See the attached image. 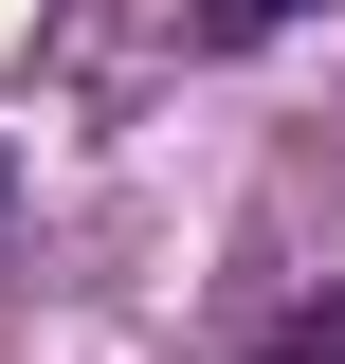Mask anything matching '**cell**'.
<instances>
[{"label": "cell", "instance_id": "cell-1", "mask_svg": "<svg viewBox=\"0 0 345 364\" xmlns=\"http://www.w3.org/2000/svg\"><path fill=\"white\" fill-rule=\"evenodd\" d=\"M291 18H327V0H200V37H291Z\"/></svg>", "mask_w": 345, "mask_h": 364}, {"label": "cell", "instance_id": "cell-2", "mask_svg": "<svg viewBox=\"0 0 345 364\" xmlns=\"http://www.w3.org/2000/svg\"><path fill=\"white\" fill-rule=\"evenodd\" d=\"M273 364H345V291H327V310H291V328H273Z\"/></svg>", "mask_w": 345, "mask_h": 364}]
</instances>
